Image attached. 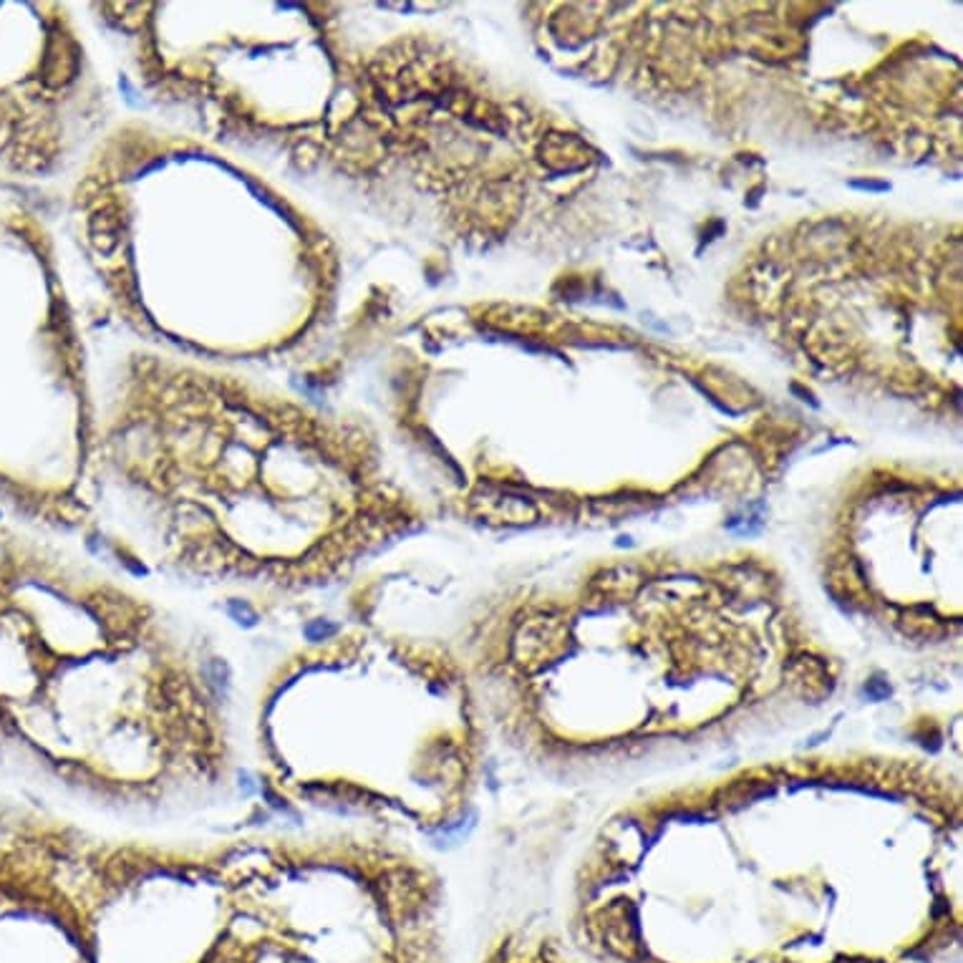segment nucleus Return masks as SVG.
Returning <instances> with one entry per match:
<instances>
[{
	"instance_id": "nucleus-1",
	"label": "nucleus",
	"mask_w": 963,
	"mask_h": 963,
	"mask_svg": "<svg viewBox=\"0 0 963 963\" xmlns=\"http://www.w3.org/2000/svg\"><path fill=\"white\" fill-rule=\"evenodd\" d=\"M230 661L132 585L0 525V747L116 815H174L240 772Z\"/></svg>"
},
{
	"instance_id": "nucleus-2",
	"label": "nucleus",
	"mask_w": 963,
	"mask_h": 963,
	"mask_svg": "<svg viewBox=\"0 0 963 963\" xmlns=\"http://www.w3.org/2000/svg\"><path fill=\"white\" fill-rule=\"evenodd\" d=\"M91 464L144 517L159 568L283 598L341 585L409 522L366 434L147 356Z\"/></svg>"
},
{
	"instance_id": "nucleus-5",
	"label": "nucleus",
	"mask_w": 963,
	"mask_h": 963,
	"mask_svg": "<svg viewBox=\"0 0 963 963\" xmlns=\"http://www.w3.org/2000/svg\"><path fill=\"white\" fill-rule=\"evenodd\" d=\"M28 222V212H23V207L0 187V268L8 263L3 253ZM26 306L28 300L21 298V280L0 275V500L8 502L18 515L43 522L36 479L21 447V434L26 432L21 421L33 416L23 401L31 396L23 381L28 371L23 353L31 346L26 338L28 318L21 316Z\"/></svg>"
},
{
	"instance_id": "nucleus-4",
	"label": "nucleus",
	"mask_w": 963,
	"mask_h": 963,
	"mask_svg": "<svg viewBox=\"0 0 963 963\" xmlns=\"http://www.w3.org/2000/svg\"><path fill=\"white\" fill-rule=\"evenodd\" d=\"M79 43L56 6L0 3V174L43 177L69 147Z\"/></svg>"
},
{
	"instance_id": "nucleus-3",
	"label": "nucleus",
	"mask_w": 963,
	"mask_h": 963,
	"mask_svg": "<svg viewBox=\"0 0 963 963\" xmlns=\"http://www.w3.org/2000/svg\"><path fill=\"white\" fill-rule=\"evenodd\" d=\"M447 658L366 621H311L253 701L255 790L303 825H442L462 797L464 724L424 721L419 691Z\"/></svg>"
}]
</instances>
